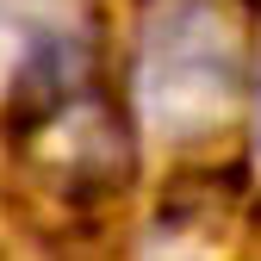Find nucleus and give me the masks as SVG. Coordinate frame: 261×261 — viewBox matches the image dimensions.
<instances>
[{
	"instance_id": "f257e3e1",
	"label": "nucleus",
	"mask_w": 261,
	"mask_h": 261,
	"mask_svg": "<svg viewBox=\"0 0 261 261\" xmlns=\"http://www.w3.org/2000/svg\"><path fill=\"white\" fill-rule=\"evenodd\" d=\"M255 81V0H137L130 100L168 143L205 137Z\"/></svg>"
},
{
	"instance_id": "f03ea898",
	"label": "nucleus",
	"mask_w": 261,
	"mask_h": 261,
	"mask_svg": "<svg viewBox=\"0 0 261 261\" xmlns=\"http://www.w3.org/2000/svg\"><path fill=\"white\" fill-rule=\"evenodd\" d=\"M255 100H261V93H255ZM255 137H261V106H255Z\"/></svg>"
}]
</instances>
